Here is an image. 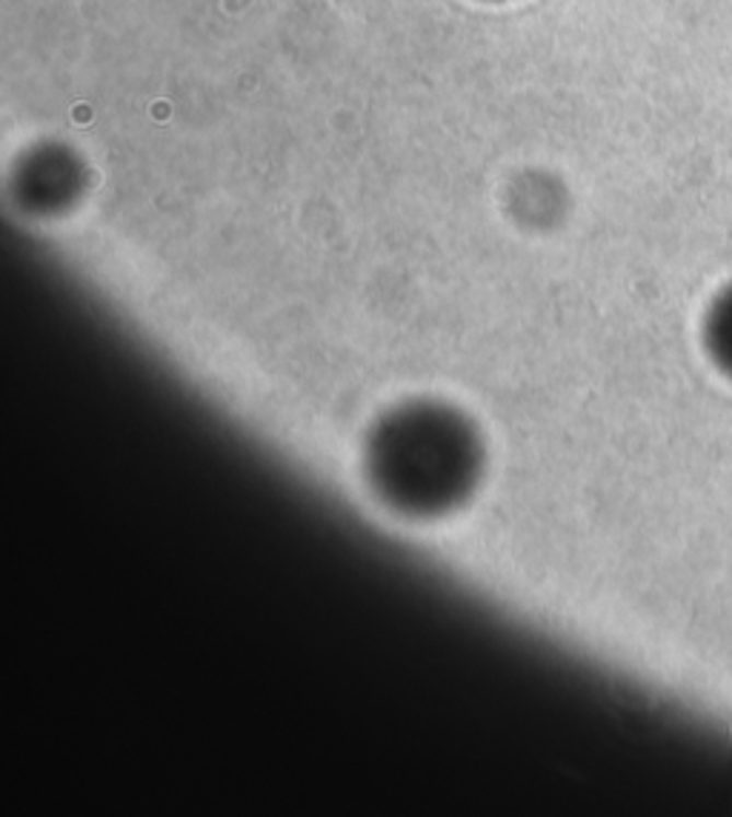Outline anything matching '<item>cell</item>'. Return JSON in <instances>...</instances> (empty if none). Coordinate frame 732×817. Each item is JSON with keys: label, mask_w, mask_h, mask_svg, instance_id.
Instances as JSON below:
<instances>
[{"label": "cell", "mask_w": 732, "mask_h": 817, "mask_svg": "<svg viewBox=\"0 0 732 817\" xmlns=\"http://www.w3.org/2000/svg\"><path fill=\"white\" fill-rule=\"evenodd\" d=\"M370 464L377 489L390 501L432 512L473 487L478 450L455 415L407 409L372 437Z\"/></svg>", "instance_id": "cell-1"}]
</instances>
